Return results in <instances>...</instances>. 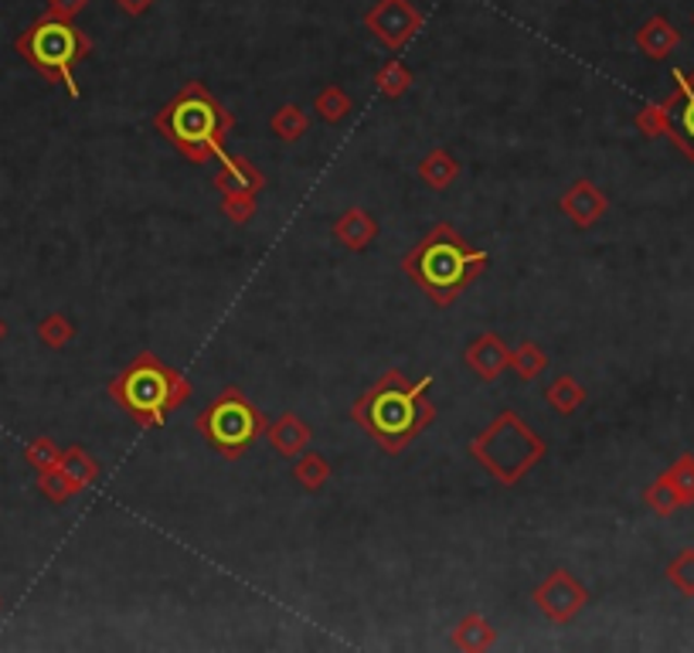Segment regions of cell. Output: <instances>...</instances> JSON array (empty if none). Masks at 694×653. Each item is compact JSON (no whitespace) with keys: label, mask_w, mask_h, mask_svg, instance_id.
<instances>
[{"label":"cell","mask_w":694,"mask_h":653,"mask_svg":"<svg viewBox=\"0 0 694 653\" xmlns=\"http://www.w3.org/2000/svg\"><path fill=\"white\" fill-rule=\"evenodd\" d=\"M491 269V256L483 248H474L450 221L432 225L429 235H422L402 256V272L413 280L432 307H453L463 290H470L477 276Z\"/></svg>","instance_id":"2"},{"label":"cell","mask_w":694,"mask_h":653,"mask_svg":"<svg viewBox=\"0 0 694 653\" xmlns=\"http://www.w3.org/2000/svg\"><path fill=\"white\" fill-rule=\"evenodd\" d=\"M667 582L684 596H694V548H684L671 559V565H667Z\"/></svg>","instance_id":"30"},{"label":"cell","mask_w":694,"mask_h":653,"mask_svg":"<svg viewBox=\"0 0 694 653\" xmlns=\"http://www.w3.org/2000/svg\"><path fill=\"white\" fill-rule=\"evenodd\" d=\"M365 28L389 48V52H402V48L422 31V11L413 0H378L365 14Z\"/></svg>","instance_id":"8"},{"label":"cell","mask_w":694,"mask_h":653,"mask_svg":"<svg viewBox=\"0 0 694 653\" xmlns=\"http://www.w3.org/2000/svg\"><path fill=\"white\" fill-rule=\"evenodd\" d=\"M194 430L222 460H242L266 433V415L236 385L222 388L194 419Z\"/></svg>","instance_id":"7"},{"label":"cell","mask_w":694,"mask_h":653,"mask_svg":"<svg viewBox=\"0 0 694 653\" xmlns=\"http://www.w3.org/2000/svg\"><path fill=\"white\" fill-rule=\"evenodd\" d=\"M75 337V323L65 317V313H48L41 323H38V341L51 350H62L68 347Z\"/></svg>","instance_id":"28"},{"label":"cell","mask_w":694,"mask_h":653,"mask_svg":"<svg viewBox=\"0 0 694 653\" xmlns=\"http://www.w3.org/2000/svg\"><path fill=\"white\" fill-rule=\"evenodd\" d=\"M510 368L518 371L521 382H534L538 374L548 368V350L534 341H521L518 347L510 350Z\"/></svg>","instance_id":"24"},{"label":"cell","mask_w":694,"mask_h":653,"mask_svg":"<svg viewBox=\"0 0 694 653\" xmlns=\"http://www.w3.org/2000/svg\"><path fill=\"white\" fill-rule=\"evenodd\" d=\"M429 388H432V374L408 382L405 371L392 368L354 398L351 419L375 439L381 453L395 457L413 446L436 419Z\"/></svg>","instance_id":"1"},{"label":"cell","mask_w":694,"mask_h":653,"mask_svg":"<svg viewBox=\"0 0 694 653\" xmlns=\"http://www.w3.org/2000/svg\"><path fill=\"white\" fill-rule=\"evenodd\" d=\"M113 4L123 11V14H130V17H143L157 0H113Z\"/></svg>","instance_id":"35"},{"label":"cell","mask_w":694,"mask_h":653,"mask_svg":"<svg viewBox=\"0 0 694 653\" xmlns=\"http://www.w3.org/2000/svg\"><path fill=\"white\" fill-rule=\"evenodd\" d=\"M106 395L140 430H164L171 412H177L191 398V382L153 350H140L106 385Z\"/></svg>","instance_id":"4"},{"label":"cell","mask_w":694,"mask_h":653,"mask_svg":"<svg viewBox=\"0 0 694 653\" xmlns=\"http://www.w3.org/2000/svg\"><path fill=\"white\" fill-rule=\"evenodd\" d=\"M381 225L371 212L365 208H348L338 221L330 225V235L338 245H344L348 253H365V248L378 239Z\"/></svg>","instance_id":"13"},{"label":"cell","mask_w":694,"mask_h":653,"mask_svg":"<svg viewBox=\"0 0 694 653\" xmlns=\"http://www.w3.org/2000/svg\"><path fill=\"white\" fill-rule=\"evenodd\" d=\"M463 361L477 374L480 382L494 385L501 374L510 368V347L504 344V337L497 331H483L480 337H474L463 350Z\"/></svg>","instance_id":"12"},{"label":"cell","mask_w":694,"mask_h":653,"mask_svg":"<svg viewBox=\"0 0 694 653\" xmlns=\"http://www.w3.org/2000/svg\"><path fill=\"white\" fill-rule=\"evenodd\" d=\"M636 130L644 137H667V130H671V116H667L664 103H647L644 110H640Z\"/></svg>","instance_id":"33"},{"label":"cell","mask_w":694,"mask_h":653,"mask_svg":"<svg viewBox=\"0 0 694 653\" xmlns=\"http://www.w3.org/2000/svg\"><path fill=\"white\" fill-rule=\"evenodd\" d=\"M293 481H296L306 494H320V490L327 487V481H330V463H327V457L311 453V449H306V453H300L296 463H293Z\"/></svg>","instance_id":"23"},{"label":"cell","mask_w":694,"mask_h":653,"mask_svg":"<svg viewBox=\"0 0 694 653\" xmlns=\"http://www.w3.org/2000/svg\"><path fill=\"white\" fill-rule=\"evenodd\" d=\"M678 44H681V31H678L674 24L667 21L664 14L647 17V21L636 28V48H640V55H647V59H654V62H664L667 55L674 52Z\"/></svg>","instance_id":"16"},{"label":"cell","mask_w":694,"mask_h":653,"mask_svg":"<svg viewBox=\"0 0 694 653\" xmlns=\"http://www.w3.org/2000/svg\"><path fill=\"white\" fill-rule=\"evenodd\" d=\"M660 476L674 487V494H678V500H681V508H691V504H694V457H691V453L678 457Z\"/></svg>","instance_id":"26"},{"label":"cell","mask_w":694,"mask_h":653,"mask_svg":"<svg viewBox=\"0 0 694 653\" xmlns=\"http://www.w3.org/2000/svg\"><path fill=\"white\" fill-rule=\"evenodd\" d=\"M459 161L450 154V150H443V146H436V150H429V154L419 161V181L426 184V188H432V191H446L456 178H459Z\"/></svg>","instance_id":"18"},{"label":"cell","mask_w":694,"mask_h":653,"mask_svg":"<svg viewBox=\"0 0 694 653\" xmlns=\"http://www.w3.org/2000/svg\"><path fill=\"white\" fill-rule=\"evenodd\" d=\"M477 466H483L504 487H518L525 476L548 457V443L514 412L501 409L483 433H477L467 446Z\"/></svg>","instance_id":"5"},{"label":"cell","mask_w":694,"mask_h":653,"mask_svg":"<svg viewBox=\"0 0 694 653\" xmlns=\"http://www.w3.org/2000/svg\"><path fill=\"white\" fill-rule=\"evenodd\" d=\"M231 127H236V116L201 82H185L153 113V130L164 133L177 154L198 167L225 157Z\"/></svg>","instance_id":"3"},{"label":"cell","mask_w":694,"mask_h":653,"mask_svg":"<svg viewBox=\"0 0 694 653\" xmlns=\"http://www.w3.org/2000/svg\"><path fill=\"white\" fill-rule=\"evenodd\" d=\"M266 439L273 443V449H276L279 457L296 460L300 453H306V449H311L314 430H311V425H306L300 415L282 412L273 425H266Z\"/></svg>","instance_id":"15"},{"label":"cell","mask_w":694,"mask_h":653,"mask_svg":"<svg viewBox=\"0 0 694 653\" xmlns=\"http://www.w3.org/2000/svg\"><path fill=\"white\" fill-rule=\"evenodd\" d=\"M255 208H260V194H252V191H228V194H222V215L231 225H249L255 218Z\"/></svg>","instance_id":"29"},{"label":"cell","mask_w":694,"mask_h":653,"mask_svg":"<svg viewBox=\"0 0 694 653\" xmlns=\"http://www.w3.org/2000/svg\"><path fill=\"white\" fill-rule=\"evenodd\" d=\"M14 52L35 72H41L48 82L65 86V92L72 99L83 95L79 82H75V65L92 55V41L86 31L75 28L72 21L51 17V14L38 17L35 24H28V28L17 35Z\"/></svg>","instance_id":"6"},{"label":"cell","mask_w":694,"mask_h":653,"mask_svg":"<svg viewBox=\"0 0 694 653\" xmlns=\"http://www.w3.org/2000/svg\"><path fill=\"white\" fill-rule=\"evenodd\" d=\"M545 401L558 415H576L585 406V388L572 379V374H558L552 385H545Z\"/></svg>","instance_id":"20"},{"label":"cell","mask_w":694,"mask_h":653,"mask_svg":"<svg viewBox=\"0 0 694 653\" xmlns=\"http://www.w3.org/2000/svg\"><path fill=\"white\" fill-rule=\"evenodd\" d=\"M269 130L282 143H296V140H303L306 133H311V116H306L296 103H287V106H279L269 116Z\"/></svg>","instance_id":"21"},{"label":"cell","mask_w":694,"mask_h":653,"mask_svg":"<svg viewBox=\"0 0 694 653\" xmlns=\"http://www.w3.org/2000/svg\"><path fill=\"white\" fill-rule=\"evenodd\" d=\"M531 599H534V606L542 610L552 623L569 626L589 606V589L576 579L572 572L555 568L552 575H545V579L534 586Z\"/></svg>","instance_id":"9"},{"label":"cell","mask_w":694,"mask_h":653,"mask_svg":"<svg viewBox=\"0 0 694 653\" xmlns=\"http://www.w3.org/2000/svg\"><path fill=\"white\" fill-rule=\"evenodd\" d=\"M351 110H354V103H351V95H348L341 86H327V89H320V92L314 95V113H317L324 123H330V127H338V123H344Z\"/></svg>","instance_id":"25"},{"label":"cell","mask_w":694,"mask_h":653,"mask_svg":"<svg viewBox=\"0 0 694 653\" xmlns=\"http://www.w3.org/2000/svg\"><path fill=\"white\" fill-rule=\"evenodd\" d=\"M8 337V323L4 320H0V341H4Z\"/></svg>","instance_id":"36"},{"label":"cell","mask_w":694,"mask_h":653,"mask_svg":"<svg viewBox=\"0 0 694 653\" xmlns=\"http://www.w3.org/2000/svg\"><path fill=\"white\" fill-rule=\"evenodd\" d=\"M218 174H215V191L218 194H228V191H252V194H263L266 191V174L255 167L249 157H239V154H225L218 161Z\"/></svg>","instance_id":"14"},{"label":"cell","mask_w":694,"mask_h":653,"mask_svg":"<svg viewBox=\"0 0 694 653\" xmlns=\"http://www.w3.org/2000/svg\"><path fill=\"white\" fill-rule=\"evenodd\" d=\"M644 504H647L654 514H660V517H671V514L681 508V500H678L674 487L667 484L664 476H657V481L644 490Z\"/></svg>","instance_id":"31"},{"label":"cell","mask_w":694,"mask_h":653,"mask_svg":"<svg viewBox=\"0 0 694 653\" xmlns=\"http://www.w3.org/2000/svg\"><path fill=\"white\" fill-rule=\"evenodd\" d=\"M558 212L569 218L576 229H593V225H600L603 215L609 212V197L603 194L600 184H593L589 178H579L558 197Z\"/></svg>","instance_id":"11"},{"label":"cell","mask_w":694,"mask_h":653,"mask_svg":"<svg viewBox=\"0 0 694 653\" xmlns=\"http://www.w3.org/2000/svg\"><path fill=\"white\" fill-rule=\"evenodd\" d=\"M450 643L456 650L480 653V650H491L497 643V630H494V623L483 619L480 613H467V616L456 623V630L450 633Z\"/></svg>","instance_id":"17"},{"label":"cell","mask_w":694,"mask_h":653,"mask_svg":"<svg viewBox=\"0 0 694 653\" xmlns=\"http://www.w3.org/2000/svg\"><path fill=\"white\" fill-rule=\"evenodd\" d=\"M89 8V0H45V14L62 17V21H75Z\"/></svg>","instance_id":"34"},{"label":"cell","mask_w":694,"mask_h":653,"mask_svg":"<svg viewBox=\"0 0 694 653\" xmlns=\"http://www.w3.org/2000/svg\"><path fill=\"white\" fill-rule=\"evenodd\" d=\"M691 24H694V17H691Z\"/></svg>","instance_id":"37"},{"label":"cell","mask_w":694,"mask_h":653,"mask_svg":"<svg viewBox=\"0 0 694 653\" xmlns=\"http://www.w3.org/2000/svg\"><path fill=\"white\" fill-rule=\"evenodd\" d=\"M59 466H62V473L68 476V481H72L75 487H79V494H83L86 487H92L96 476H99V463L89 457L86 446H68V449H62Z\"/></svg>","instance_id":"19"},{"label":"cell","mask_w":694,"mask_h":653,"mask_svg":"<svg viewBox=\"0 0 694 653\" xmlns=\"http://www.w3.org/2000/svg\"><path fill=\"white\" fill-rule=\"evenodd\" d=\"M416 82V75L413 68H408L402 59H389L378 72H375V89L384 95V99H402L408 89H413Z\"/></svg>","instance_id":"22"},{"label":"cell","mask_w":694,"mask_h":653,"mask_svg":"<svg viewBox=\"0 0 694 653\" xmlns=\"http://www.w3.org/2000/svg\"><path fill=\"white\" fill-rule=\"evenodd\" d=\"M59 457H62L59 443L48 439V436H38V439H31L28 446H24V463L35 466V473H41V470H48V466H55Z\"/></svg>","instance_id":"32"},{"label":"cell","mask_w":694,"mask_h":653,"mask_svg":"<svg viewBox=\"0 0 694 653\" xmlns=\"http://www.w3.org/2000/svg\"><path fill=\"white\" fill-rule=\"evenodd\" d=\"M674 92L664 99V110L667 116H671V130H667V137H671L684 154L687 161L694 164V72H681L674 68Z\"/></svg>","instance_id":"10"},{"label":"cell","mask_w":694,"mask_h":653,"mask_svg":"<svg viewBox=\"0 0 694 653\" xmlns=\"http://www.w3.org/2000/svg\"><path fill=\"white\" fill-rule=\"evenodd\" d=\"M38 490H41L45 500H51V504H68V500L79 494V487L68 481L59 463L38 473Z\"/></svg>","instance_id":"27"}]
</instances>
